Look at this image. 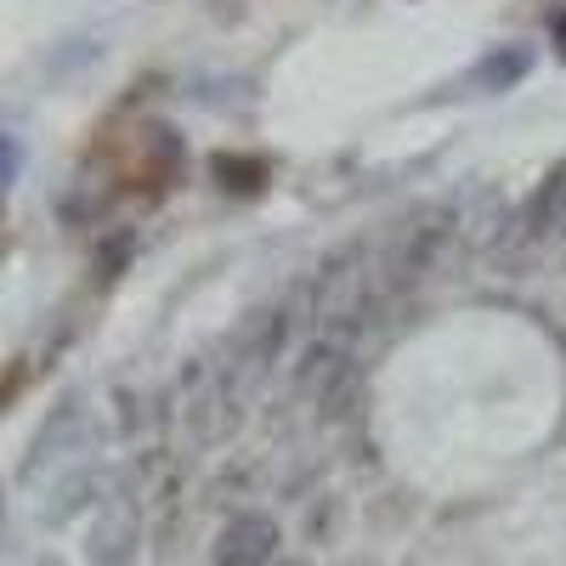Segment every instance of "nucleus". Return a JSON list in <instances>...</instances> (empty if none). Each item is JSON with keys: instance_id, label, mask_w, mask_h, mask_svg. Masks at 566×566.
<instances>
[{"instance_id": "f257e3e1", "label": "nucleus", "mask_w": 566, "mask_h": 566, "mask_svg": "<svg viewBox=\"0 0 566 566\" xmlns=\"http://www.w3.org/2000/svg\"><path fill=\"white\" fill-rule=\"evenodd\" d=\"M380 301H386V272H380V261H374L368 244H352L346 255H335V261L323 266L312 312H317L323 328H352V323H363Z\"/></svg>"}, {"instance_id": "f03ea898", "label": "nucleus", "mask_w": 566, "mask_h": 566, "mask_svg": "<svg viewBox=\"0 0 566 566\" xmlns=\"http://www.w3.org/2000/svg\"><path fill=\"white\" fill-rule=\"evenodd\" d=\"M448 244H453V216H448V210H419V216H408L402 227H391V239H386V250H380L386 295H391V290H408V283H419V277H431V272L442 266Z\"/></svg>"}, {"instance_id": "20e7f679", "label": "nucleus", "mask_w": 566, "mask_h": 566, "mask_svg": "<svg viewBox=\"0 0 566 566\" xmlns=\"http://www.w3.org/2000/svg\"><path fill=\"white\" fill-rule=\"evenodd\" d=\"M527 232H533V239H566V159L544 176V187L533 193Z\"/></svg>"}, {"instance_id": "423d86ee", "label": "nucleus", "mask_w": 566, "mask_h": 566, "mask_svg": "<svg viewBox=\"0 0 566 566\" xmlns=\"http://www.w3.org/2000/svg\"><path fill=\"white\" fill-rule=\"evenodd\" d=\"M272 566H306V560H272Z\"/></svg>"}, {"instance_id": "7ed1b4c3", "label": "nucleus", "mask_w": 566, "mask_h": 566, "mask_svg": "<svg viewBox=\"0 0 566 566\" xmlns=\"http://www.w3.org/2000/svg\"><path fill=\"white\" fill-rule=\"evenodd\" d=\"M277 560V527H272V515H232V522L221 527L216 538V566H272Z\"/></svg>"}, {"instance_id": "39448f33", "label": "nucleus", "mask_w": 566, "mask_h": 566, "mask_svg": "<svg viewBox=\"0 0 566 566\" xmlns=\"http://www.w3.org/2000/svg\"><path fill=\"white\" fill-rule=\"evenodd\" d=\"M216 170L221 176H232L227 187H232V193H261V176H266V165H255V159H216Z\"/></svg>"}]
</instances>
